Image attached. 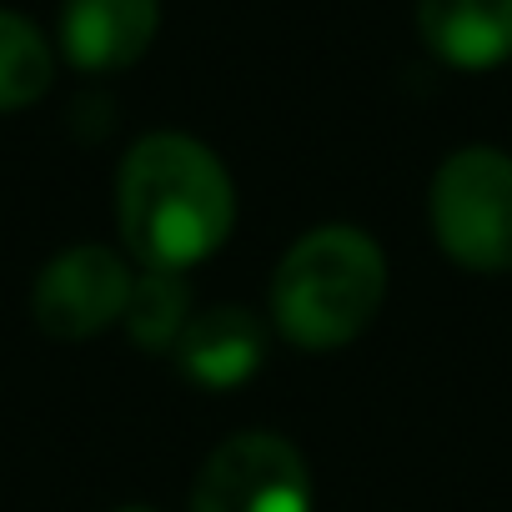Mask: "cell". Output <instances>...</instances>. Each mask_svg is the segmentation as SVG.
<instances>
[{
    "instance_id": "cell-1",
    "label": "cell",
    "mask_w": 512,
    "mask_h": 512,
    "mask_svg": "<svg viewBox=\"0 0 512 512\" xmlns=\"http://www.w3.org/2000/svg\"><path fill=\"white\" fill-rule=\"evenodd\" d=\"M116 216L146 272H181L226 241L236 216L231 176L201 141L156 131L121 161Z\"/></svg>"
},
{
    "instance_id": "cell-2",
    "label": "cell",
    "mask_w": 512,
    "mask_h": 512,
    "mask_svg": "<svg viewBox=\"0 0 512 512\" xmlns=\"http://www.w3.org/2000/svg\"><path fill=\"white\" fill-rule=\"evenodd\" d=\"M387 297L382 246L357 226L307 231L272 277V322L307 352L347 347Z\"/></svg>"
},
{
    "instance_id": "cell-3",
    "label": "cell",
    "mask_w": 512,
    "mask_h": 512,
    "mask_svg": "<svg viewBox=\"0 0 512 512\" xmlns=\"http://www.w3.org/2000/svg\"><path fill=\"white\" fill-rule=\"evenodd\" d=\"M432 231L467 272L512 267V156L492 146L452 151L432 176Z\"/></svg>"
},
{
    "instance_id": "cell-4",
    "label": "cell",
    "mask_w": 512,
    "mask_h": 512,
    "mask_svg": "<svg viewBox=\"0 0 512 512\" xmlns=\"http://www.w3.org/2000/svg\"><path fill=\"white\" fill-rule=\"evenodd\" d=\"M191 512H312V472L287 437L236 432L206 457Z\"/></svg>"
},
{
    "instance_id": "cell-5",
    "label": "cell",
    "mask_w": 512,
    "mask_h": 512,
    "mask_svg": "<svg viewBox=\"0 0 512 512\" xmlns=\"http://www.w3.org/2000/svg\"><path fill=\"white\" fill-rule=\"evenodd\" d=\"M131 287L136 282L111 246H71L41 272L31 292V312L46 337L81 342L126 317Z\"/></svg>"
},
{
    "instance_id": "cell-6",
    "label": "cell",
    "mask_w": 512,
    "mask_h": 512,
    "mask_svg": "<svg viewBox=\"0 0 512 512\" xmlns=\"http://www.w3.org/2000/svg\"><path fill=\"white\" fill-rule=\"evenodd\" d=\"M161 26V0H66L61 46L81 71H126Z\"/></svg>"
},
{
    "instance_id": "cell-7",
    "label": "cell",
    "mask_w": 512,
    "mask_h": 512,
    "mask_svg": "<svg viewBox=\"0 0 512 512\" xmlns=\"http://www.w3.org/2000/svg\"><path fill=\"white\" fill-rule=\"evenodd\" d=\"M417 31L457 71L512 61V0H417Z\"/></svg>"
},
{
    "instance_id": "cell-8",
    "label": "cell",
    "mask_w": 512,
    "mask_h": 512,
    "mask_svg": "<svg viewBox=\"0 0 512 512\" xmlns=\"http://www.w3.org/2000/svg\"><path fill=\"white\" fill-rule=\"evenodd\" d=\"M181 372L201 387H236L262 362V322L246 307H216L181 332Z\"/></svg>"
},
{
    "instance_id": "cell-9",
    "label": "cell",
    "mask_w": 512,
    "mask_h": 512,
    "mask_svg": "<svg viewBox=\"0 0 512 512\" xmlns=\"http://www.w3.org/2000/svg\"><path fill=\"white\" fill-rule=\"evenodd\" d=\"M121 322H126V332L141 352H166L191 327V287L181 282V272H146L131 287Z\"/></svg>"
},
{
    "instance_id": "cell-10",
    "label": "cell",
    "mask_w": 512,
    "mask_h": 512,
    "mask_svg": "<svg viewBox=\"0 0 512 512\" xmlns=\"http://www.w3.org/2000/svg\"><path fill=\"white\" fill-rule=\"evenodd\" d=\"M51 76H56V56L46 36L26 16L0 11V111H21L41 101L51 91Z\"/></svg>"
},
{
    "instance_id": "cell-11",
    "label": "cell",
    "mask_w": 512,
    "mask_h": 512,
    "mask_svg": "<svg viewBox=\"0 0 512 512\" xmlns=\"http://www.w3.org/2000/svg\"><path fill=\"white\" fill-rule=\"evenodd\" d=\"M126 512H146V507H126Z\"/></svg>"
}]
</instances>
